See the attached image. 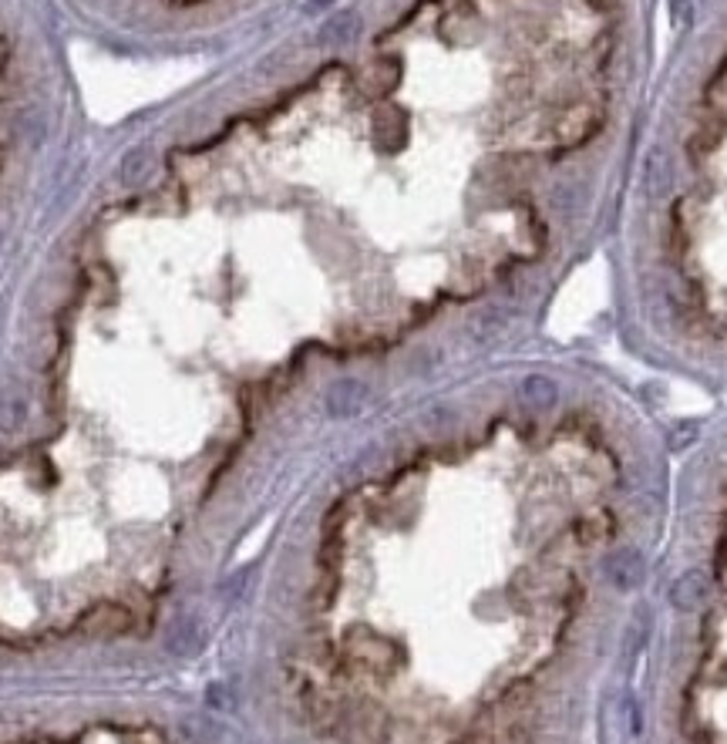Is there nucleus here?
Returning <instances> with one entry per match:
<instances>
[{
  "label": "nucleus",
  "instance_id": "f257e3e1",
  "mask_svg": "<svg viewBox=\"0 0 727 744\" xmlns=\"http://www.w3.org/2000/svg\"><path fill=\"white\" fill-rule=\"evenodd\" d=\"M606 576L613 580V586L620 590H633L643 580V563L637 553H616L606 559Z\"/></svg>",
  "mask_w": 727,
  "mask_h": 744
},
{
  "label": "nucleus",
  "instance_id": "f03ea898",
  "mask_svg": "<svg viewBox=\"0 0 727 744\" xmlns=\"http://www.w3.org/2000/svg\"><path fill=\"white\" fill-rule=\"evenodd\" d=\"M701 600H704V576L701 573H687L684 580L674 586V603L684 606V610H694Z\"/></svg>",
  "mask_w": 727,
  "mask_h": 744
},
{
  "label": "nucleus",
  "instance_id": "7ed1b4c3",
  "mask_svg": "<svg viewBox=\"0 0 727 744\" xmlns=\"http://www.w3.org/2000/svg\"><path fill=\"white\" fill-rule=\"evenodd\" d=\"M21 415H24V401H21V394H17L11 384H4L0 388V425L4 428H14L17 421H21Z\"/></svg>",
  "mask_w": 727,
  "mask_h": 744
},
{
  "label": "nucleus",
  "instance_id": "20e7f679",
  "mask_svg": "<svg viewBox=\"0 0 727 744\" xmlns=\"http://www.w3.org/2000/svg\"><path fill=\"white\" fill-rule=\"evenodd\" d=\"M613 529V519L610 516H586L579 522V532H583L586 543H593V539H600V532H610Z\"/></svg>",
  "mask_w": 727,
  "mask_h": 744
}]
</instances>
